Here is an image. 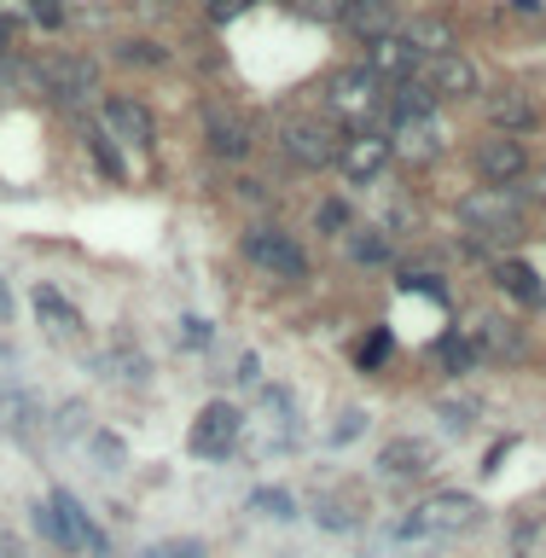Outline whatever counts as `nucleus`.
<instances>
[{
	"label": "nucleus",
	"mask_w": 546,
	"mask_h": 558,
	"mask_svg": "<svg viewBox=\"0 0 546 558\" xmlns=\"http://www.w3.org/2000/svg\"><path fill=\"white\" fill-rule=\"evenodd\" d=\"M477 518H483V506L471 500V495H430L425 506H413L408 518H401V541H448V535H460V530H477Z\"/></svg>",
	"instance_id": "f257e3e1"
},
{
	"label": "nucleus",
	"mask_w": 546,
	"mask_h": 558,
	"mask_svg": "<svg viewBox=\"0 0 546 558\" xmlns=\"http://www.w3.org/2000/svg\"><path fill=\"white\" fill-rule=\"evenodd\" d=\"M460 221L477 239H518L523 198L512 186H477V192H465V198H460Z\"/></svg>",
	"instance_id": "f03ea898"
},
{
	"label": "nucleus",
	"mask_w": 546,
	"mask_h": 558,
	"mask_svg": "<svg viewBox=\"0 0 546 558\" xmlns=\"http://www.w3.org/2000/svg\"><path fill=\"white\" fill-rule=\"evenodd\" d=\"M378 105H384V82H378L366 64L338 70V76L326 82V111L338 117V122H355V129H366V122L378 117Z\"/></svg>",
	"instance_id": "7ed1b4c3"
},
{
	"label": "nucleus",
	"mask_w": 546,
	"mask_h": 558,
	"mask_svg": "<svg viewBox=\"0 0 546 558\" xmlns=\"http://www.w3.org/2000/svg\"><path fill=\"white\" fill-rule=\"evenodd\" d=\"M279 146H286V157L296 169H331L338 151H343V134L331 129V122H320V117H296V122H286Z\"/></svg>",
	"instance_id": "20e7f679"
},
{
	"label": "nucleus",
	"mask_w": 546,
	"mask_h": 558,
	"mask_svg": "<svg viewBox=\"0 0 546 558\" xmlns=\"http://www.w3.org/2000/svg\"><path fill=\"white\" fill-rule=\"evenodd\" d=\"M244 256L256 262L262 274H274V279H308V256H303V244H296L291 233H279V227H251L244 233Z\"/></svg>",
	"instance_id": "39448f33"
},
{
	"label": "nucleus",
	"mask_w": 546,
	"mask_h": 558,
	"mask_svg": "<svg viewBox=\"0 0 546 558\" xmlns=\"http://www.w3.org/2000/svg\"><path fill=\"white\" fill-rule=\"evenodd\" d=\"M239 436H244V413L233 408V401H209V408L192 418L186 448L198 453V460H227V453L239 448Z\"/></svg>",
	"instance_id": "423d86ee"
},
{
	"label": "nucleus",
	"mask_w": 546,
	"mask_h": 558,
	"mask_svg": "<svg viewBox=\"0 0 546 558\" xmlns=\"http://www.w3.org/2000/svg\"><path fill=\"white\" fill-rule=\"evenodd\" d=\"M390 151L408 157V163H436V157L448 151V122L442 117H401L396 134H390Z\"/></svg>",
	"instance_id": "0eeeda50"
},
{
	"label": "nucleus",
	"mask_w": 546,
	"mask_h": 558,
	"mask_svg": "<svg viewBox=\"0 0 546 558\" xmlns=\"http://www.w3.org/2000/svg\"><path fill=\"white\" fill-rule=\"evenodd\" d=\"M418 82H425L436 99H471V94L483 87V82H477V64H471L460 47H453V52H436V59L418 64Z\"/></svg>",
	"instance_id": "6e6552de"
},
{
	"label": "nucleus",
	"mask_w": 546,
	"mask_h": 558,
	"mask_svg": "<svg viewBox=\"0 0 546 558\" xmlns=\"http://www.w3.org/2000/svg\"><path fill=\"white\" fill-rule=\"evenodd\" d=\"M523 169H530V151H523L518 134H488L477 146V174L483 186H518Z\"/></svg>",
	"instance_id": "1a4fd4ad"
},
{
	"label": "nucleus",
	"mask_w": 546,
	"mask_h": 558,
	"mask_svg": "<svg viewBox=\"0 0 546 558\" xmlns=\"http://www.w3.org/2000/svg\"><path fill=\"white\" fill-rule=\"evenodd\" d=\"M35 82H41L52 99H87L94 94V64L76 59V52H47V59L35 64Z\"/></svg>",
	"instance_id": "9d476101"
},
{
	"label": "nucleus",
	"mask_w": 546,
	"mask_h": 558,
	"mask_svg": "<svg viewBox=\"0 0 546 558\" xmlns=\"http://www.w3.org/2000/svg\"><path fill=\"white\" fill-rule=\"evenodd\" d=\"M390 140L384 134H373V129H361V134H343V151H338V169L349 174L355 186H366V181H378L384 174V163H390Z\"/></svg>",
	"instance_id": "9b49d317"
},
{
	"label": "nucleus",
	"mask_w": 546,
	"mask_h": 558,
	"mask_svg": "<svg viewBox=\"0 0 546 558\" xmlns=\"http://www.w3.org/2000/svg\"><path fill=\"white\" fill-rule=\"evenodd\" d=\"M418 64H425V59H418V47H408V35H401V29L366 41V70H373L378 82H413Z\"/></svg>",
	"instance_id": "f8f14e48"
},
{
	"label": "nucleus",
	"mask_w": 546,
	"mask_h": 558,
	"mask_svg": "<svg viewBox=\"0 0 546 558\" xmlns=\"http://www.w3.org/2000/svg\"><path fill=\"white\" fill-rule=\"evenodd\" d=\"M105 122L129 140V146H151V134H157V122H151V111L139 99H129V94H111L105 99Z\"/></svg>",
	"instance_id": "ddd939ff"
},
{
	"label": "nucleus",
	"mask_w": 546,
	"mask_h": 558,
	"mask_svg": "<svg viewBox=\"0 0 546 558\" xmlns=\"http://www.w3.org/2000/svg\"><path fill=\"white\" fill-rule=\"evenodd\" d=\"M483 111H488V129H495V134H518V129H530V122H535V105L523 99L518 87H500V94H488Z\"/></svg>",
	"instance_id": "4468645a"
},
{
	"label": "nucleus",
	"mask_w": 546,
	"mask_h": 558,
	"mask_svg": "<svg viewBox=\"0 0 546 558\" xmlns=\"http://www.w3.org/2000/svg\"><path fill=\"white\" fill-rule=\"evenodd\" d=\"M401 35H408V47H418V59H436V52H453V47H460L453 24H448V17H436V12H418Z\"/></svg>",
	"instance_id": "2eb2a0df"
},
{
	"label": "nucleus",
	"mask_w": 546,
	"mask_h": 558,
	"mask_svg": "<svg viewBox=\"0 0 546 558\" xmlns=\"http://www.w3.org/2000/svg\"><path fill=\"white\" fill-rule=\"evenodd\" d=\"M495 286L512 296V303H523V308H541V303H546V286H541V274L530 268V262H500V268H495Z\"/></svg>",
	"instance_id": "dca6fc26"
},
{
	"label": "nucleus",
	"mask_w": 546,
	"mask_h": 558,
	"mask_svg": "<svg viewBox=\"0 0 546 558\" xmlns=\"http://www.w3.org/2000/svg\"><path fill=\"white\" fill-rule=\"evenodd\" d=\"M52 506H59V518H64V530H70V547H87L94 558H105V535H99V523L82 512V500L76 495H52Z\"/></svg>",
	"instance_id": "f3484780"
},
{
	"label": "nucleus",
	"mask_w": 546,
	"mask_h": 558,
	"mask_svg": "<svg viewBox=\"0 0 546 558\" xmlns=\"http://www.w3.org/2000/svg\"><path fill=\"white\" fill-rule=\"evenodd\" d=\"M378 465L390 471V477H418V471H430V448L418 442V436H396V442H384Z\"/></svg>",
	"instance_id": "a211bd4d"
},
{
	"label": "nucleus",
	"mask_w": 546,
	"mask_h": 558,
	"mask_svg": "<svg viewBox=\"0 0 546 558\" xmlns=\"http://www.w3.org/2000/svg\"><path fill=\"white\" fill-rule=\"evenodd\" d=\"M204 129H209V151H216V157H233V163H239V157L251 151V134H244V122H239V117L209 111V117H204Z\"/></svg>",
	"instance_id": "6ab92c4d"
},
{
	"label": "nucleus",
	"mask_w": 546,
	"mask_h": 558,
	"mask_svg": "<svg viewBox=\"0 0 546 558\" xmlns=\"http://www.w3.org/2000/svg\"><path fill=\"white\" fill-rule=\"evenodd\" d=\"M35 314H41V326L52 331V338H76V331H82V314L70 308V303H64V296L52 291V286L35 291Z\"/></svg>",
	"instance_id": "aec40b11"
},
{
	"label": "nucleus",
	"mask_w": 546,
	"mask_h": 558,
	"mask_svg": "<svg viewBox=\"0 0 546 558\" xmlns=\"http://www.w3.org/2000/svg\"><path fill=\"white\" fill-rule=\"evenodd\" d=\"M343 24L355 29L361 41H378V35H390L396 12H390V0H349V17H343Z\"/></svg>",
	"instance_id": "412c9836"
},
{
	"label": "nucleus",
	"mask_w": 546,
	"mask_h": 558,
	"mask_svg": "<svg viewBox=\"0 0 546 558\" xmlns=\"http://www.w3.org/2000/svg\"><path fill=\"white\" fill-rule=\"evenodd\" d=\"M35 418H41L35 396H24V390H0V430H29Z\"/></svg>",
	"instance_id": "4be33fe9"
},
{
	"label": "nucleus",
	"mask_w": 546,
	"mask_h": 558,
	"mask_svg": "<svg viewBox=\"0 0 546 558\" xmlns=\"http://www.w3.org/2000/svg\"><path fill=\"white\" fill-rule=\"evenodd\" d=\"M390 111H396V122H401V117H430V111H436V94H430L425 82H396Z\"/></svg>",
	"instance_id": "5701e85b"
},
{
	"label": "nucleus",
	"mask_w": 546,
	"mask_h": 558,
	"mask_svg": "<svg viewBox=\"0 0 546 558\" xmlns=\"http://www.w3.org/2000/svg\"><path fill=\"white\" fill-rule=\"evenodd\" d=\"M303 17H314V24H343L349 17V0H291Z\"/></svg>",
	"instance_id": "b1692460"
},
{
	"label": "nucleus",
	"mask_w": 546,
	"mask_h": 558,
	"mask_svg": "<svg viewBox=\"0 0 546 558\" xmlns=\"http://www.w3.org/2000/svg\"><path fill=\"white\" fill-rule=\"evenodd\" d=\"M105 366H117L111 378H146V355H139V349H129V343L111 349V355H105Z\"/></svg>",
	"instance_id": "393cba45"
},
{
	"label": "nucleus",
	"mask_w": 546,
	"mask_h": 558,
	"mask_svg": "<svg viewBox=\"0 0 546 558\" xmlns=\"http://www.w3.org/2000/svg\"><path fill=\"white\" fill-rule=\"evenodd\" d=\"M251 506H256L262 518H296V500L286 495V488H262V495H256Z\"/></svg>",
	"instance_id": "a878e982"
},
{
	"label": "nucleus",
	"mask_w": 546,
	"mask_h": 558,
	"mask_svg": "<svg viewBox=\"0 0 546 558\" xmlns=\"http://www.w3.org/2000/svg\"><path fill=\"white\" fill-rule=\"evenodd\" d=\"M35 530H41L47 541H59V547H70V530H64V518H59V506H52V500L35 506Z\"/></svg>",
	"instance_id": "bb28decb"
},
{
	"label": "nucleus",
	"mask_w": 546,
	"mask_h": 558,
	"mask_svg": "<svg viewBox=\"0 0 546 558\" xmlns=\"http://www.w3.org/2000/svg\"><path fill=\"white\" fill-rule=\"evenodd\" d=\"M349 256H355V262H384V256H390V244H384V233H373V227H366V233L349 239Z\"/></svg>",
	"instance_id": "cd10ccee"
},
{
	"label": "nucleus",
	"mask_w": 546,
	"mask_h": 558,
	"mask_svg": "<svg viewBox=\"0 0 546 558\" xmlns=\"http://www.w3.org/2000/svg\"><path fill=\"white\" fill-rule=\"evenodd\" d=\"M384 355H390V331H373V338H366L361 349H355V361H361V373H373V366H384Z\"/></svg>",
	"instance_id": "c85d7f7f"
},
{
	"label": "nucleus",
	"mask_w": 546,
	"mask_h": 558,
	"mask_svg": "<svg viewBox=\"0 0 546 558\" xmlns=\"http://www.w3.org/2000/svg\"><path fill=\"white\" fill-rule=\"evenodd\" d=\"M436 361H442L448 373H465V366H471V343L465 338H442V343H436Z\"/></svg>",
	"instance_id": "c756f323"
},
{
	"label": "nucleus",
	"mask_w": 546,
	"mask_h": 558,
	"mask_svg": "<svg viewBox=\"0 0 546 558\" xmlns=\"http://www.w3.org/2000/svg\"><path fill=\"white\" fill-rule=\"evenodd\" d=\"M117 59L122 64H163V47H157V41H122Z\"/></svg>",
	"instance_id": "7c9ffc66"
},
{
	"label": "nucleus",
	"mask_w": 546,
	"mask_h": 558,
	"mask_svg": "<svg viewBox=\"0 0 546 558\" xmlns=\"http://www.w3.org/2000/svg\"><path fill=\"white\" fill-rule=\"evenodd\" d=\"M146 558H204V541H157Z\"/></svg>",
	"instance_id": "2f4dec72"
},
{
	"label": "nucleus",
	"mask_w": 546,
	"mask_h": 558,
	"mask_svg": "<svg viewBox=\"0 0 546 558\" xmlns=\"http://www.w3.org/2000/svg\"><path fill=\"white\" fill-rule=\"evenodd\" d=\"M314 221H320V227H326V233H343V227H349V209H343L338 198H326L320 209H314Z\"/></svg>",
	"instance_id": "473e14b6"
},
{
	"label": "nucleus",
	"mask_w": 546,
	"mask_h": 558,
	"mask_svg": "<svg viewBox=\"0 0 546 558\" xmlns=\"http://www.w3.org/2000/svg\"><path fill=\"white\" fill-rule=\"evenodd\" d=\"M87 442H94V453L105 460V471H122V442L117 436H87Z\"/></svg>",
	"instance_id": "72a5a7b5"
},
{
	"label": "nucleus",
	"mask_w": 546,
	"mask_h": 558,
	"mask_svg": "<svg viewBox=\"0 0 546 558\" xmlns=\"http://www.w3.org/2000/svg\"><path fill=\"white\" fill-rule=\"evenodd\" d=\"M483 343L488 349H518V331H506V320H483Z\"/></svg>",
	"instance_id": "f704fd0d"
},
{
	"label": "nucleus",
	"mask_w": 546,
	"mask_h": 558,
	"mask_svg": "<svg viewBox=\"0 0 546 558\" xmlns=\"http://www.w3.org/2000/svg\"><path fill=\"white\" fill-rule=\"evenodd\" d=\"M361 425H366V413H361V408H349L338 425H331V442H349V436H361Z\"/></svg>",
	"instance_id": "c9c22d12"
},
{
	"label": "nucleus",
	"mask_w": 546,
	"mask_h": 558,
	"mask_svg": "<svg viewBox=\"0 0 546 558\" xmlns=\"http://www.w3.org/2000/svg\"><path fill=\"white\" fill-rule=\"evenodd\" d=\"M82 401H70V408H59V425H52V430H59V436H82Z\"/></svg>",
	"instance_id": "e433bc0d"
},
{
	"label": "nucleus",
	"mask_w": 546,
	"mask_h": 558,
	"mask_svg": "<svg viewBox=\"0 0 546 558\" xmlns=\"http://www.w3.org/2000/svg\"><path fill=\"white\" fill-rule=\"evenodd\" d=\"M244 7H251V0H209V17H216V24H233Z\"/></svg>",
	"instance_id": "4c0bfd02"
},
{
	"label": "nucleus",
	"mask_w": 546,
	"mask_h": 558,
	"mask_svg": "<svg viewBox=\"0 0 546 558\" xmlns=\"http://www.w3.org/2000/svg\"><path fill=\"white\" fill-rule=\"evenodd\" d=\"M181 326H186V343H192V349H204V343H209V320H198V314H186Z\"/></svg>",
	"instance_id": "58836bf2"
},
{
	"label": "nucleus",
	"mask_w": 546,
	"mask_h": 558,
	"mask_svg": "<svg viewBox=\"0 0 546 558\" xmlns=\"http://www.w3.org/2000/svg\"><path fill=\"white\" fill-rule=\"evenodd\" d=\"M442 425H448V430H465V425H471V408H465V401H460V408H453V401H442Z\"/></svg>",
	"instance_id": "ea45409f"
},
{
	"label": "nucleus",
	"mask_w": 546,
	"mask_h": 558,
	"mask_svg": "<svg viewBox=\"0 0 546 558\" xmlns=\"http://www.w3.org/2000/svg\"><path fill=\"white\" fill-rule=\"evenodd\" d=\"M29 12L41 17V24H59V17H64V7H59V0H29Z\"/></svg>",
	"instance_id": "a19ab883"
},
{
	"label": "nucleus",
	"mask_w": 546,
	"mask_h": 558,
	"mask_svg": "<svg viewBox=\"0 0 546 558\" xmlns=\"http://www.w3.org/2000/svg\"><path fill=\"white\" fill-rule=\"evenodd\" d=\"M256 378H262V366H256V355H244V361H239V384H256Z\"/></svg>",
	"instance_id": "79ce46f5"
},
{
	"label": "nucleus",
	"mask_w": 546,
	"mask_h": 558,
	"mask_svg": "<svg viewBox=\"0 0 546 558\" xmlns=\"http://www.w3.org/2000/svg\"><path fill=\"white\" fill-rule=\"evenodd\" d=\"M0 47H12V17L0 12Z\"/></svg>",
	"instance_id": "37998d69"
},
{
	"label": "nucleus",
	"mask_w": 546,
	"mask_h": 558,
	"mask_svg": "<svg viewBox=\"0 0 546 558\" xmlns=\"http://www.w3.org/2000/svg\"><path fill=\"white\" fill-rule=\"evenodd\" d=\"M7 314H12V296H7V286H0V320H7Z\"/></svg>",
	"instance_id": "c03bdc74"
},
{
	"label": "nucleus",
	"mask_w": 546,
	"mask_h": 558,
	"mask_svg": "<svg viewBox=\"0 0 546 558\" xmlns=\"http://www.w3.org/2000/svg\"><path fill=\"white\" fill-rule=\"evenodd\" d=\"M541 198H546V169H541Z\"/></svg>",
	"instance_id": "a18cd8bd"
}]
</instances>
